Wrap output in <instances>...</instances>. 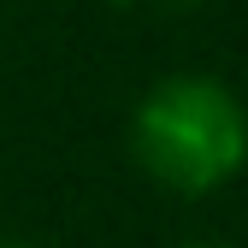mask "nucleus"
I'll return each mask as SVG.
<instances>
[{
    "label": "nucleus",
    "instance_id": "obj_2",
    "mask_svg": "<svg viewBox=\"0 0 248 248\" xmlns=\"http://www.w3.org/2000/svg\"><path fill=\"white\" fill-rule=\"evenodd\" d=\"M118 6H130V12H154V18H171V12H189L195 0H118Z\"/></svg>",
    "mask_w": 248,
    "mask_h": 248
},
{
    "label": "nucleus",
    "instance_id": "obj_4",
    "mask_svg": "<svg viewBox=\"0 0 248 248\" xmlns=\"http://www.w3.org/2000/svg\"><path fill=\"white\" fill-rule=\"evenodd\" d=\"M177 248H231V242H177Z\"/></svg>",
    "mask_w": 248,
    "mask_h": 248
},
{
    "label": "nucleus",
    "instance_id": "obj_1",
    "mask_svg": "<svg viewBox=\"0 0 248 248\" xmlns=\"http://www.w3.org/2000/svg\"><path fill=\"white\" fill-rule=\"evenodd\" d=\"M130 154L166 195L201 201L248 166V107L213 71H171L136 101Z\"/></svg>",
    "mask_w": 248,
    "mask_h": 248
},
{
    "label": "nucleus",
    "instance_id": "obj_3",
    "mask_svg": "<svg viewBox=\"0 0 248 248\" xmlns=\"http://www.w3.org/2000/svg\"><path fill=\"white\" fill-rule=\"evenodd\" d=\"M0 248H36V242H24V236H0Z\"/></svg>",
    "mask_w": 248,
    "mask_h": 248
}]
</instances>
